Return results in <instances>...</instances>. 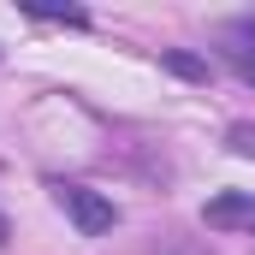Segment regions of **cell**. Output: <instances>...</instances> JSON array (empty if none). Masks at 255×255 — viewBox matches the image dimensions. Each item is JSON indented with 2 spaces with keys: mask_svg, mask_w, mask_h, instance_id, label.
Instances as JSON below:
<instances>
[{
  "mask_svg": "<svg viewBox=\"0 0 255 255\" xmlns=\"http://www.w3.org/2000/svg\"><path fill=\"white\" fill-rule=\"evenodd\" d=\"M54 202L71 214V226H77L83 238H101V232L119 226V208H113L101 190H89V184H54Z\"/></svg>",
  "mask_w": 255,
  "mask_h": 255,
  "instance_id": "6da1fadb",
  "label": "cell"
},
{
  "mask_svg": "<svg viewBox=\"0 0 255 255\" xmlns=\"http://www.w3.org/2000/svg\"><path fill=\"white\" fill-rule=\"evenodd\" d=\"M202 226L214 232H255V196L250 190H226L202 208Z\"/></svg>",
  "mask_w": 255,
  "mask_h": 255,
  "instance_id": "7a4b0ae2",
  "label": "cell"
},
{
  "mask_svg": "<svg viewBox=\"0 0 255 255\" xmlns=\"http://www.w3.org/2000/svg\"><path fill=\"white\" fill-rule=\"evenodd\" d=\"M226 54H232V65H238V77L255 83V24H250V18L226 30Z\"/></svg>",
  "mask_w": 255,
  "mask_h": 255,
  "instance_id": "3957f363",
  "label": "cell"
},
{
  "mask_svg": "<svg viewBox=\"0 0 255 255\" xmlns=\"http://www.w3.org/2000/svg\"><path fill=\"white\" fill-rule=\"evenodd\" d=\"M166 71H178V77H208V60H196V54H166Z\"/></svg>",
  "mask_w": 255,
  "mask_h": 255,
  "instance_id": "277c9868",
  "label": "cell"
},
{
  "mask_svg": "<svg viewBox=\"0 0 255 255\" xmlns=\"http://www.w3.org/2000/svg\"><path fill=\"white\" fill-rule=\"evenodd\" d=\"M232 148H238V154H255V130L238 125V130H232Z\"/></svg>",
  "mask_w": 255,
  "mask_h": 255,
  "instance_id": "5b68a950",
  "label": "cell"
},
{
  "mask_svg": "<svg viewBox=\"0 0 255 255\" xmlns=\"http://www.w3.org/2000/svg\"><path fill=\"white\" fill-rule=\"evenodd\" d=\"M0 244H6V214H0Z\"/></svg>",
  "mask_w": 255,
  "mask_h": 255,
  "instance_id": "8992f818",
  "label": "cell"
}]
</instances>
